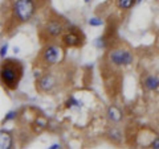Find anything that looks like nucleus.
<instances>
[{
	"mask_svg": "<svg viewBox=\"0 0 159 149\" xmlns=\"http://www.w3.org/2000/svg\"><path fill=\"white\" fill-rule=\"evenodd\" d=\"M23 73L24 66L19 59H6L2 65V73H0L3 87L7 88L8 91H15L23 78Z\"/></svg>",
	"mask_w": 159,
	"mask_h": 149,
	"instance_id": "f257e3e1",
	"label": "nucleus"
},
{
	"mask_svg": "<svg viewBox=\"0 0 159 149\" xmlns=\"http://www.w3.org/2000/svg\"><path fill=\"white\" fill-rule=\"evenodd\" d=\"M43 6V0H16L12 7L13 25L28 23L36 13L37 8Z\"/></svg>",
	"mask_w": 159,
	"mask_h": 149,
	"instance_id": "f03ea898",
	"label": "nucleus"
},
{
	"mask_svg": "<svg viewBox=\"0 0 159 149\" xmlns=\"http://www.w3.org/2000/svg\"><path fill=\"white\" fill-rule=\"evenodd\" d=\"M62 48L56 45V44H48V45H45L41 52H40L39 54V65L40 66H44V67H51L53 65H56V63H58L60 61H61L62 58Z\"/></svg>",
	"mask_w": 159,
	"mask_h": 149,
	"instance_id": "7ed1b4c3",
	"label": "nucleus"
},
{
	"mask_svg": "<svg viewBox=\"0 0 159 149\" xmlns=\"http://www.w3.org/2000/svg\"><path fill=\"white\" fill-rule=\"evenodd\" d=\"M107 62H110L114 66H129L134 61L133 53L126 48H113L106 54Z\"/></svg>",
	"mask_w": 159,
	"mask_h": 149,
	"instance_id": "20e7f679",
	"label": "nucleus"
},
{
	"mask_svg": "<svg viewBox=\"0 0 159 149\" xmlns=\"http://www.w3.org/2000/svg\"><path fill=\"white\" fill-rule=\"evenodd\" d=\"M85 36L81 32V29L72 27L66 33L62 34V44L66 48H80L84 45Z\"/></svg>",
	"mask_w": 159,
	"mask_h": 149,
	"instance_id": "39448f33",
	"label": "nucleus"
},
{
	"mask_svg": "<svg viewBox=\"0 0 159 149\" xmlns=\"http://www.w3.org/2000/svg\"><path fill=\"white\" fill-rule=\"evenodd\" d=\"M56 86H57V78L51 73L44 74L36 81V90L43 94L52 92L56 88Z\"/></svg>",
	"mask_w": 159,
	"mask_h": 149,
	"instance_id": "423d86ee",
	"label": "nucleus"
},
{
	"mask_svg": "<svg viewBox=\"0 0 159 149\" xmlns=\"http://www.w3.org/2000/svg\"><path fill=\"white\" fill-rule=\"evenodd\" d=\"M64 29H65V27H64L61 20L51 19V20H48L45 23V25H44L43 33H45V36L49 38H56L64 33Z\"/></svg>",
	"mask_w": 159,
	"mask_h": 149,
	"instance_id": "0eeeda50",
	"label": "nucleus"
},
{
	"mask_svg": "<svg viewBox=\"0 0 159 149\" xmlns=\"http://www.w3.org/2000/svg\"><path fill=\"white\" fill-rule=\"evenodd\" d=\"M143 87L148 91H155L159 88V77L158 75H152V74H148L143 78L142 81Z\"/></svg>",
	"mask_w": 159,
	"mask_h": 149,
	"instance_id": "6e6552de",
	"label": "nucleus"
},
{
	"mask_svg": "<svg viewBox=\"0 0 159 149\" xmlns=\"http://www.w3.org/2000/svg\"><path fill=\"white\" fill-rule=\"evenodd\" d=\"M122 117H123V113L117 106H113V104L109 106V108H107V119L109 120L113 121V123H119L122 120Z\"/></svg>",
	"mask_w": 159,
	"mask_h": 149,
	"instance_id": "1a4fd4ad",
	"label": "nucleus"
},
{
	"mask_svg": "<svg viewBox=\"0 0 159 149\" xmlns=\"http://www.w3.org/2000/svg\"><path fill=\"white\" fill-rule=\"evenodd\" d=\"M12 147V136L8 132L2 131L0 132V148L2 149H9Z\"/></svg>",
	"mask_w": 159,
	"mask_h": 149,
	"instance_id": "9d476101",
	"label": "nucleus"
},
{
	"mask_svg": "<svg viewBox=\"0 0 159 149\" xmlns=\"http://www.w3.org/2000/svg\"><path fill=\"white\" fill-rule=\"evenodd\" d=\"M107 136L111 140V143L118 144V143L122 141V133H121V131H119L118 128H111V130H109Z\"/></svg>",
	"mask_w": 159,
	"mask_h": 149,
	"instance_id": "9b49d317",
	"label": "nucleus"
},
{
	"mask_svg": "<svg viewBox=\"0 0 159 149\" xmlns=\"http://www.w3.org/2000/svg\"><path fill=\"white\" fill-rule=\"evenodd\" d=\"M137 0H117V7L119 9H125V11H127V9H130L134 4H135Z\"/></svg>",
	"mask_w": 159,
	"mask_h": 149,
	"instance_id": "f8f14e48",
	"label": "nucleus"
},
{
	"mask_svg": "<svg viewBox=\"0 0 159 149\" xmlns=\"http://www.w3.org/2000/svg\"><path fill=\"white\" fill-rule=\"evenodd\" d=\"M107 37L106 36H101V37H97L94 40V45H96L98 49H105L107 46Z\"/></svg>",
	"mask_w": 159,
	"mask_h": 149,
	"instance_id": "ddd939ff",
	"label": "nucleus"
},
{
	"mask_svg": "<svg viewBox=\"0 0 159 149\" xmlns=\"http://www.w3.org/2000/svg\"><path fill=\"white\" fill-rule=\"evenodd\" d=\"M65 104H66V108H72V107H74V106H76V107H81V106H82V102H81V100H77L76 98L70 96V98H69L68 100H66Z\"/></svg>",
	"mask_w": 159,
	"mask_h": 149,
	"instance_id": "4468645a",
	"label": "nucleus"
},
{
	"mask_svg": "<svg viewBox=\"0 0 159 149\" xmlns=\"http://www.w3.org/2000/svg\"><path fill=\"white\" fill-rule=\"evenodd\" d=\"M102 24H103L102 20L97 19V17H93V19L89 20V25H90V27H101Z\"/></svg>",
	"mask_w": 159,
	"mask_h": 149,
	"instance_id": "2eb2a0df",
	"label": "nucleus"
},
{
	"mask_svg": "<svg viewBox=\"0 0 159 149\" xmlns=\"http://www.w3.org/2000/svg\"><path fill=\"white\" fill-rule=\"evenodd\" d=\"M16 116H17V112L16 111H11V112H8L7 113V116L4 117V123L6 121H9V120H13V119H16Z\"/></svg>",
	"mask_w": 159,
	"mask_h": 149,
	"instance_id": "dca6fc26",
	"label": "nucleus"
},
{
	"mask_svg": "<svg viewBox=\"0 0 159 149\" xmlns=\"http://www.w3.org/2000/svg\"><path fill=\"white\" fill-rule=\"evenodd\" d=\"M7 50H8V44H3V46H2V53H0V56H2V58L6 57Z\"/></svg>",
	"mask_w": 159,
	"mask_h": 149,
	"instance_id": "f3484780",
	"label": "nucleus"
},
{
	"mask_svg": "<svg viewBox=\"0 0 159 149\" xmlns=\"http://www.w3.org/2000/svg\"><path fill=\"white\" fill-rule=\"evenodd\" d=\"M151 148L159 149V137H155V138H154V140L151 141Z\"/></svg>",
	"mask_w": 159,
	"mask_h": 149,
	"instance_id": "a211bd4d",
	"label": "nucleus"
},
{
	"mask_svg": "<svg viewBox=\"0 0 159 149\" xmlns=\"http://www.w3.org/2000/svg\"><path fill=\"white\" fill-rule=\"evenodd\" d=\"M49 148L51 149H57V148H61V145H60V144H53V145H51Z\"/></svg>",
	"mask_w": 159,
	"mask_h": 149,
	"instance_id": "6ab92c4d",
	"label": "nucleus"
},
{
	"mask_svg": "<svg viewBox=\"0 0 159 149\" xmlns=\"http://www.w3.org/2000/svg\"><path fill=\"white\" fill-rule=\"evenodd\" d=\"M13 52H15V53H19V48L15 46V48H13Z\"/></svg>",
	"mask_w": 159,
	"mask_h": 149,
	"instance_id": "aec40b11",
	"label": "nucleus"
},
{
	"mask_svg": "<svg viewBox=\"0 0 159 149\" xmlns=\"http://www.w3.org/2000/svg\"><path fill=\"white\" fill-rule=\"evenodd\" d=\"M84 2H85V3H89V2H92V0H84Z\"/></svg>",
	"mask_w": 159,
	"mask_h": 149,
	"instance_id": "412c9836",
	"label": "nucleus"
},
{
	"mask_svg": "<svg viewBox=\"0 0 159 149\" xmlns=\"http://www.w3.org/2000/svg\"><path fill=\"white\" fill-rule=\"evenodd\" d=\"M137 2H142V0H137Z\"/></svg>",
	"mask_w": 159,
	"mask_h": 149,
	"instance_id": "4be33fe9",
	"label": "nucleus"
}]
</instances>
